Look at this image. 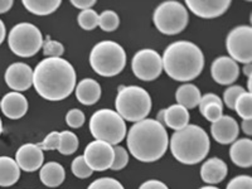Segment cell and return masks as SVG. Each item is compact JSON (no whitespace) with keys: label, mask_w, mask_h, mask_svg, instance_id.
I'll return each mask as SVG.
<instances>
[{"label":"cell","mask_w":252,"mask_h":189,"mask_svg":"<svg viewBox=\"0 0 252 189\" xmlns=\"http://www.w3.org/2000/svg\"><path fill=\"white\" fill-rule=\"evenodd\" d=\"M77 75L64 58H44L33 71V86L40 97L62 101L73 92Z\"/></svg>","instance_id":"6da1fadb"},{"label":"cell","mask_w":252,"mask_h":189,"mask_svg":"<svg viewBox=\"0 0 252 189\" xmlns=\"http://www.w3.org/2000/svg\"><path fill=\"white\" fill-rule=\"evenodd\" d=\"M169 146L165 126L154 119L135 123L127 132V149L139 161L153 163L159 160Z\"/></svg>","instance_id":"7a4b0ae2"},{"label":"cell","mask_w":252,"mask_h":189,"mask_svg":"<svg viewBox=\"0 0 252 189\" xmlns=\"http://www.w3.org/2000/svg\"><path fill=\"white\" fill-rule=\"evenodd\" d=\"M166 75L178 82H189L201 75L204 56L201 48L189 40H178L166 47L161 57Z\"/></svg>","instance_id":"3957f363"},{"label":"cell","mask_w":252,"mask_h":189,"mask_svg":"<svg viewBox=\"0 0 252 189\" xmlns=\"http://www.w3.org/2000/svg\"><path fill=\"white\" fill-rule=\"evenodd\" d=\"M170 152L179 163L194 165L206 159L211 149L209 136L198 125H187L172 135Z\"/></svg>","instance_id":"277c9868"},{"label":"cell","mask_w":252,"mask_h":189,"mask_svg":"<svg viewBox=\"0 0 252 189\" xmlns=\"http://www.w3.org/2000/svg\"><path fill=\"white\" fill-rule=\"evenodd\" d=\"M115 107L125 121L138 123L152 111V97L140 86H121L116 94Z\"/></svg>","instance_id":"5b68a950"},{"label":"cell","mask_w":252,"mask_h":189,"mask_svg":"<svg viewBox=\"0 0 252 189\" xmlns=\"http://www.w3.org/2000/svg\"><path fill=\"white\" fill-rule=\"evenodd\" d=\"M90 64L97 75L114 77L126 66V52L114 40H101L90 53Z\"/></svg>","instance_id":"8992f818"},{"label":"cell","mask_w":252,"mask_h":189,"mask_svg":"<svg viewBox=\"0 0 252 189\" xmlns=\"http://www.w3.org/2000/svg\"><path fill=\"white\" fill-rule=\"evenodd\" d=\"M90 131L94 140L116 146L126 136V123L114 110L101 109L90 119Z\"/></svg>","instance_id":"52a82bcc"},{"label":"cell","mask_w":252,"mask_h":189,"mask_svg":"<svg viewBox=\"0 0 252 189\" xmlns=\"http://www.w3.org/2000/svg\"><path fill=\"white\" fill-rule=\"evenodd\" d=\"M188 20V10L179 1H164L157 6L153 14L154 26L166 35L179 34L187 28Z\"/></svg>","instance_id":"ba28073f"},{"label":"cell","mask_w":252,"mask_h":189,"mask_svg":"<svg viewBox=\"0 0 252 189\" xmlns=\"http://www.w3.org/2000/svg\"><path fill=\"white\" fill-rule=\"evenodd\" d=\"M8 44L14 55L23 58L33 57L43 47V35L34 24L19 23L9 32Z\"/></svg>","instance_id":"9c48e42d"},{"label":"cell","mask_w":252,"mask_h":189,"mask_svg":"<svg viewBox=\"0 0 252 189\" xmlns=\"http://www.w3.org/2000/svg\"><path fill=\"white\" fill-rule=\"evenodd\" d=\"M226 48L229 58L235 62L249 64L252 62V28L238 26L229 32L226 38Z\"/></svg>","instance_id":"30bf717a"},{"label":"cell","mask_w":252,"mask_h":189,"mask_svg":"<svg viewBox=\"0 0 252 189\" xmlns=\"http://www.w3.org/2000/svg\"><path fill=\"white\" fill-rule=\"evenodd\" d=\"M131 68L139 80L146 82L157 80L163 72L161 56L154 49H140L132 57Z\"/></svg>","instance_id":"8fae6325"},{"label":"cell","mask_w":252,"mask_h":189,"mask_svg":"<svg viewBox=\"0 0 252 189\" xmlns=\"http://www.w3.org/2000/svg\"><path fill=\"white\" fill-rule=\"evenodd\" d=\"M83 159L94 172L110 169L114 161V146L100 140L91 141L85 149Z\"/></svg>","instance_id":"7c38bea8"},{"label":"cell","mask_w":252,"mask_h":189,"mask_svg":"<svg viewBox=\"0 0 252 189\" xmlns=\"http://www.w3.org/2000/svg\"><path fill=\"white\" fill-rule=\"evenodd\" d=\"M4 80L14 92L27 91L33 86V69L27 63H13L6 68Z\"/></svg>","instance_id":"4fadbf2b"},{"label":"cell","mask_w":252,"mask_h":189,"mask_svg":"<svg viewBox=\"0 0 252 189\" xmlns=\"http://www.w3.org/2000/svg\"><path fill=\"white\" fill-rule=\"evenodd\" d=\"M187 8L194 15L212 19L223 15L231 6L229 0H187Z\"/></svg>","instance_id":"5bb4252c"},{"label":"cell","mask_w":252,"mask_h":189,"mask_svg":"<svg viewBox=\"0 0 252 189\" xmlns=\"http://www.w3.org/2000/svg\"><path fill=\"white\" fill-rule=\"evenodd\" d=\"M211 75L212 78L220 85H232L240 76V67L238 63L227 56H220L216 58L211 66Z\"/></svg>","instance_id":"9a60e30c"},{"label":"cell","mask_w":252,"mask_h":189,"mask_svg":"<svg viewBox=\"0 0 252 189\" xmlns=\"http://www.w3.org/2000/svg\"><path fill=\"white\" fill-rule=\"evenodd\" d=\"M43 150L35 144H24L20 146L15 154V161L19 169L28 173L40 169L43 165Z\"/></svg>","instance_id":"2e32d148"},{"label":"cell","mask_w":252,"mask_h":189,"mask_svg":"<svg viewBox=\"0 0 252 189\" xmlns=\"http://www.w3.org/2000/svg\"><path fill=\"white\" fill-rule=\"evenodd\" d=\"M211 134L217 143L222 145H228L237 140L240 134V126L232 116L223 115L220 120L212 123Z\"/></svg>","instance_id":"e0dca14e"},{"label":"cell","mask_w":252,"mask_h":189,"mask_svg":"<svg viewBox=\"0 0 252 189\" xmlns=\"http://www.w3.org/2000/svg\"><path fill=\"white\" fill-rule=\"evenodd\" d=\"M0 109L8 119L18 120L28 111V100L20 92H9L0 101Z\"/></svg>","instance_id":"ac0fdd59"},{"label":"cell","mask_w":252,"mask_h":189,"mask_svg":"<svg viewBox=\"0 0 252 189\" xmlns=\"http://www.w3.org/2000/svg\"><path fill=\"white\" fill-rule=\"evenodd\" d=\"M228 173V166L220 158H211L201 168L202 181L207 184H217L223 181Z\"/></svg>","instance_id":"d6986e66"},{"label":"cell","mask_w":252,"mask_h":189,"mask_svg":"<svg viewBox=\"0 0 252 189\" xmlns=\"http://www.w3.org/2000/svg\"><path fill=\"white\" fill-rule=\"evenodd\" d=\"M101 97V86L94 78H83L76 86V98L85 106H91Z\"/></svg>","instance_id":"ffe728a7"},{"label":"cell","mask_w":252,"mask_h":189,"mask_svg":"<svg viewBox=\"0 0 252 189\" xmlns=\"http://www.w3.org/2000/svg\"><path fill=\"white\" fill-rule=\"evenodd\" d=\"M229 157L233 164L240 168H250L252 165V140L238 139L232 143L229 149Z\"/></svg>","instance_id":"44dd1931"},{"label":"cell","mask_w":252,"mask_h":189,"mask_svg":"<svg viewBox=\"0 0 252 189\" xmlns=\"http://www.w3.org/2000/svg\"><path fill=\"white\" fill-rule=\"evenodd\" d=\"M39 178L40 182L48 188H57L64 182L66 172H64V168L60 163L48 161L40 168Z\"/></svg>","instance_id":"7402d4cb"},{"label":"cell","mask_w":252,"mask_h":189,"mask_svg":"<svg viewBox=\"0 0 252 189\" xmlns=\"http://www.w3.org/2000/svg\"><path fill=\"white\" fill-rule=\"evenodd\" d=\"M189 119L190 116H189L188 110L178 103L164 110L163 123L175 131L184 129L187 125H189Z\"/></svg>","instance_id":"603a6c76"},{"label":"cell","mask_w":252,"mask_h":189,"mask_svg":"<svg viewBox=\"0 0 252 189\" xmlns=\"http://www.w3.org/2000/svg\"><path fill=\"white\" fill-rule=\"evenodd\" d=\"M201 97V91L193 83H184L178 87L177 92H175V100H177L178 105L186 107L187 110L197 107L199 105Z\"/></svg>","instance_id":"cb8c5ba5"},{"label":"cell","mask_w":252,"mask_h":189,"mask_svg":"<svg viewBox=\"0 0 252 189\" xmlns=\"http://www.w3.org/2000/svg\"><path fill=\"white\" fill-rule=\"evenodd\" d=\"M20 178L17 161L10 157H0V187H12Z\"/></svg>","instance_id":"d4e9b609"},{"label":"cell","mask_w":252,"mask_h":189,"mask_svg":"<svg viewBox=\"0 0 252 189\" xmlns=\"http://www.w3.org/2000/svg\"><path fill=\"white\" fill-rule=\"evenodd\" d=\"M24 8L35 15H49L61 6V0H23Z\"/></svg>","instance_id":"484cf974"},{"label":"cell","mask_w":252,"mask_h":189,"mask_svg":"<svg viewBox=\"0 0 252 189\" xmlns=\"http://www.w3.org/2000/svg\"><path fill=\"white\" fill-rule=\"evenodd\" d=\"M78 149V138L75 132L62 131L60 132V145H58V152L63 155H71L77 152Z\"/></svg>","instance_id":"4316f807"},{"label":"cell","mask_w":252,"mask_h":189,"mask_svg":"<svg viewBox=\"0 0 252 189\" xmlns=\"http://www.w3.org/2000/svg\"><path fill=\"white\" fill-rule=\"evenodd\" d=\"M233 110H236V112L238 114L240 118H242L244 120H250L252 118V94L251 92L245 91L244 94H241L237 97L235 102V107Z\"/></svg>","instance_id":"83f0119b"},{"label":"cell","mask_w":252,"mask_h":189,"mask_svg":"<svg viewBox=\"0 0 252 189\" xmlns=\"http://www.w3.org/2000/svg\"><path fill=\"white\" fill-rule=\"evenodd\" d=\"M120 26V18L114 10H105L98 15V27L103 32H114Z\"/></svg>","instance_id":"f1b7e54d"},{"label":"cell","mask_w":252,"mask_h":189,"mask_svg":"<svg viewBox=\"0 0 252 189\" xmlns=\"http://www.w3.org/2000/svg\"><path fill=\"white\" fill-rule=\"evenodd\" d=\"M77 22L81 28L85 31H94L96 27H98V14L94 9L81 10L77 17Z\"/></svg>","instance_id":"f546056e"},{"label":"cell","mask_w":252,"mask_h":189,"mask_svg":"<svg viewBox=\"0 0 252 189\" xmlns=\"http://www.w3.org/2000/svg\"><path fill=\"white\" fill-rule=\"evenodd\" d=\"M71 170L73 173V175L80 179H86V178H90L92 174H94V170L87 165V163L83 159V155H80V157L75 158L73 161H72Z\"/></svg>","instance_id":"4dcf8cb0"},{"label":"cell","mask_w":252,"mask_h":189,"mask_svg":"<svg viewBox=\"0 0 252 189\" xmlns=\"http://www.w3.org/2000/svg\"><path fill=\"white\" fill-rule=\"evenodd\" d=\"M64 53V47L58 40H52L47 37L46 42H43V55L47 58H62Z\"/></svg>","instance_id":"1f68e13d"},{"label":"cell","mask_w":252,"mask_h":189,"mask_svg":"<svg viewBox=\"0 0 252 189\" xmlns=\"http://www.w3.org/2000/svg\"><path fill=\"white\" fill-rule=\"evenodd\" d=\"M129 163V153L126 152L124 146L116 145L114 148V161L110 169L112 170H121L124 169Z\"/></svg>","instance_id":"d6a6232c"},{"label":"cell","mask_w":252,"mask_h":189,"mask_svg":"<svg viewBox=\"0 0 252 189\" xmlns=\"http://www.w3.org/2000/svg\"><path fill=\"white\" fill-rule=\"evenodd\" d=\"M201 114L203 115V118L208 120L209 123H216L223 116V105L220 103H211L207 105L204 109L201 110Z\"/></svg>","instance_id":"836d02e7"},{"label":"cell","mask_w":252,"mask_h":189,"mask_svg":"<svg viewBox=\"0 0 252 189\" xmlns=\"http://www.w3.org/2000/svg\"><path fill=\"white\" fill-rule=\"evenodd\" d=\"M87 189H125L123 184L114 178L105 177L98 178L96 181L92 182Z\"/></svg>","instance_id":"e575fe53"},{"label":"cell","mask_w":252,"mask_h":189,"mask_svg":"<svg viewBox=\"0 0 252 189\" xmlns=\"http://www.w3.org/2000/svg\"><path fill=\"white\" fill-rule=\"evenodd\" d=\"M245 89L242 86H238V85H233V86H229L226 91L223 92V102L229 110H233L235 107V102L237 100V97L241 94H244Z\"/></svg>","instance_id":"d590c367"},{"label":"cell","mask_w":252,"mask_h":189,"mask_svg":"<svg viewBox=\"0 0 252 189\" xmlns=\"http://www.w3.org/2000/svg\"><path fill=\"white\" fill-rule=\"evenodd\" d=\"M85 114L83 111H81L80 109H72L67 112L66 115V123L69 127H73V129H78L85 124Z\"/></svg>","instance_id":"8d00e7d4"},{"label":"cell","mask_w":252,"mask_h":189,"mask_svg":"<svg viewBox=\"0 0 252 189\" xmlns=\"http://www.w3.org/2000/svg\"><path fill=\"white\" fill-rule=\"evenodd\" d=\"M226 189H252V178L250 175H237L227 184Z\"/></svg>","instance_id":"74e56055"},{"label":"cell","mask_w":252,"mask_h":189,"mask_svg":"<svg viewBox=\"0 0 252 189\" xmlns=\"http://www.w3.org/2000/svg\"><path fill=\"white\" fill-rule=\"evenodd\" d=\"M58 145H60V132L52 131L38 146L42 150H57Z\"/></svg>","instance_id":"f35d334b"},{"label":"cell","mask_w":252,"mask_h":189,"mask_svg":"<svg viewBox=\"0 0 252 189\" xmlns=\"http://www.w3.org/2000/svg\"><path fill=\"white\" fill-rule=\"evenodd\" d=\"M211 103H220V105H223L222 100L216 94H206L202 96L201 101H199V105H198L199 106V111L202 109H204L207 105H211Z\"/></svg>","instance_id":"ab89813d"},{"label":"cell","mask_w":252,"mask_h":189,"mask_svg":"<svg viewBox=\"0 0 252 189\" xmlns=\"http://www.w3.org/2000/svg\"><path fill=\"white\" fill-rule=\"evenodd\" d=\"M139 189H169L166 187L165 183L157 179H152V181H146L139 187Z\"/></svg>","instance_id":"60d3db41"},{"label":"cell","mask_w":252,"mask_h":189,"mask_svg":"<svg viewBox=\"0 0 252 189\" xmlns=\"http://www.w3.org/2000/svg\"><path fill=\"white\" fill-rule=\"evenodd\" d=\"M71 4L80 10H86V9H92L96 1L94 0H71Z\"/></svg>","instance_id":"b9f144b4"},{"label":"cell","mask_w":252,"mask_h":189,"mask_svg":"<svg viewBox=\"0 0 252 189\" xmlns=\"http://www.w3.org/2000/svg\"><path fill=\"white\" fill-rule=\"evenodd\" d=\"M13 6V0H0V14L9 12Z\"/></svg>","instance_id":"7bdbcfd3"},{"label":"cell","mask_w":252,"mask_h":189,"mask_svg":"<svg viewBox=\"0 0 252 189\" xmlns=\"http://www.w3.org/2000/svg\"><path fill=\"white\" fill-rule=\"evenodd\" d=\"M242 131L246 135H252V120H244L242 121Z\"/></svg>","instance_id":"ee69618b"},{"label":"cell","mask_w":252,"mask_h":189,"mask_svg":"<svg viewBox=\"0 0 252 189\" xmlns=\"http://www.w3.org/2000/svg\"><path fill=\"white\" fill-rule=\"evenodd\" d=\"M5 35H6L5 24H4L3 20L0 19V44L4 42V39H5Z\"/></svg>","instance_id":"f6af8a7d"},{"label":"cell","mask_w":252,"mask_h":189,"mask_svg":"<svg viewBox=\"0 0 252 189\" xmlns=\"http://www.w3.org/2000/svg\"><path fill=\"white\" fill-rule=\"evenodd\" d=\"M244 73L247 77H251L252 76V63H249V64H245L244 67Z\"/></svg>","instance_id":"bcb514c9"},{"label":"cell","mask_w":252,"mask_h":189,"mask_svg":"<svg viewBox=\"0 0 252 189\" xmlns=\"http://www.w3.org/2000/svg\"><path fill=\"white\" fill-rule=\"evenodd\" d=\"M199 189H220L217 188V187H213V186H206V187H202V188Z\"/></svg>","instance_id":"7dc6e473"},{"label":"cell","mask_w":252,"mask_h":189,"mask_svg":"<svg viewBox=\"0 0 252 189\" xmlns=\"http://www.w3.org/2000/svg\"><path fill=\"white\" fill-rule=\"evenodd\" d=\"M3 132V123H1V119H0V134Z\"/></svg>","instance_id":"c3c4849f"}]
</instances>
